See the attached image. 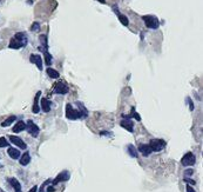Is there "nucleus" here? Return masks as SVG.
<instances>
[{
    "instance_id": "nucleus-6",
    "label": "nucleus",
    "mask_w": 203,
    "mask_h": 192,
    "mask_svg": "<svg viewBox=\"0 0 203 192\" xmlns=\"http://www.w3.org/2000/svg\"><path fill=\"white\" fill-rule=\"evenodd\" d=\"M26 130L28 131V133L34 137V138H37L38 136H39V132H40V129L38 127L37 124H34L32 120H28L26 124Z\"/></svg>"
},
{
    "instance_id": "nucleus-22",
    "label": "nucleus",
    "mask_w": 203,
    "mask_h": 192,
    "mask_svg": "<svg viewBox=\"0 0 203 192\" xmlns=\"http://www.w3.org/2000/svg\"><path fill=\"white\" fill-rule=\"evenodd\" d=\"M15 119H17V117H15V116H11V117H8L6 120H4V121L1 123V126H2V127H7V126L11 125V124H12Z\"/></svg>"
},
{
    "instance_id": "nucleus-3",
    "label": "nucleus",
    "mask_w": 203,
    "mask_h": 192,
    "mask_svg": "<svg viewBox=\"0 0 203 192\" xmlns=\"http://www.w3.org/2000/svg\"><path fill=\"white\" fill-rule=\"evenodd\" d=\"M142 19H143L144 24H146V26L148 27V28L156 30V28H158V26H160V21H158V19H157L156 17H154V15H143Z\"/></svg>"
},
{
    "instance_id": "nucleus-16",
    "label": "nucleus",
    "mask_w": 203,
    "mask_h": 192,
    "mask_svg": "<svg viewBox=\"0 0 203 192\" xmlns=\"http://www.w3.org/2000/svg\"><path fill=\"white\" fill-rule=\"evenodd\" d=\"M7 153H8V156H10L12 159H19L20 158V151L18 150V149H14V147H8Z\"/></svg>"
},
{
    "instance_id": "nucleus-24",
    "label": "nucleus",
    "mask_w": 203,
    "mask_h": 192,
    "mask_svg": "<svg viewBox=\"0 0 203 192\" xmlns=\"http://www.w3.org/2000/svg\"><path fill=\"white\" fill-rule=\"evenodd\" d=\"M10 146V143L7 141V139L5 137H0V149L2 147H8Z\"/></svg>"
},
{
    "instance_id": "nucleus-23",
    "label": "nucleus",
    "mask_w": 203,
    "mask_h": 192,
    "mask_svg": "<svg viewBox=\"0 0 203 192\" xmlns=\"http://www.w3.org/2000/svg\"><path fill=\"white\" fill-rule=\"evenodd\" d=\"M118 14V17H119V20H120V22L123 25V26H128V24H129V21H128V18L126 17V15H123V14H121V13H116Z\"/></svg>"
},
{
    "instance_id": "nucleus-4",
    "label": "nucleus",
    "mask_w": 203,
    "mask_h": 192,
    "mask_svg": "<svg viewBox=\"0 0 203 192\" xmlns=\"http://www.w3.org/2000/svg\"><path fill=\"white\" fill-rule=\"evenodd\" d=\"M148 145L150 146L153 152H160V151H162L164 147H166V141H164L163 139L155 138V139H151L150 143H149Z\"/></svg>"
},
{
    "instance_id": "nucleus-25",
    "label": "nucleus",
    "mask_w": 203,
    "mask_h": 192,
    "mask_svg": "<svg viewBox=\"0 0 203 192\" xmlns=\"http://www.w3.org/2000/svg\"><path fill=\"white\" fill-rule=\"evenodd\" d=\"M44 54H45V63H46L47 65H49V64H51V61H52V55L48 53L47 50L44 51Z\"/></svg>"
},
{
    "instance_id": "nucleus-17",
    "label": "nucleus",
    "mask_w": 203,
    "mask_h": 192,
    "mask_svg": "<svg viewBox=\"0 0 203 192\" xmlns=\"http://www.w3.org/2000/svg\"><path fill=\"white\" fill-rule=\"evenodd\" d=\"M20 165L22 166H26L29 164V161H31V156H29V153L28 152H25L22 156H20Z\"/></svg>"
},
{
    "instance_id": "nucleus-26",
    "label": "nucleus",
    "mask_w": 203,
    "mask_h": 192,
    "mask_svg": "<svg viewBox=\"0 0 203 192\" xmlns=\"http://www.w3.org/2000/svg\"><path fill=\"white\" fill-rule=\"evenodd\" d=\"M40 41H41V44H42V46H44V51L47 50V37L44 34V35H40Z\"/></svg>"
},
{
    "instance_id": "nucleus-27",
    "label": "nucleus",
    "mask_w": 203,
    "mask_h": 192,
    "mask_svg": "<svg viewBox=\"0 0 203 192\" xmlns=\"http://www.w3.org/2000/svg\"><path fill=\"white\" fill-rule=\"evenodd\" d=\"M51 182H52L51 179H48V180H46V182H45V183H44V184L41 185V187H40V192H45V187H46V186L48 185V184H49Z\"/></svg>"
},
{
    "instance_id": "nucleus-19",
    "label": "nucleus",
    "mask_w": 203,
    "mask_h": 192,
    "mask_svg": "<svg viewBox=\"0 0 203 192\" xmlns=\"http://www.w3.org/2000/svg\"><path fill=\"white\" fill-rule=\"evenodd\" d=\"M127 152L129 153V156L133 157V158H138V151H136V147L134 145L129 144L127 146Z\"/></svg>"
},
{
    "instance_id": "nucleus-5",
    "label": "nucleus",
    "mask_w": 203,
    "mask_h": 192,
    "mask_svg": "<svg viewBox=\"0 0 203 192\" xmlns=\"http://www.w3.org/2000/svg\"><path fill=\"white\" fill-rule=\"evenodd\" d=\"M196 163V157L193 152H187L181 159V164L183 166H193Z\"/></svg>"
},
{
    "instance_id": "nucleus-1",
    "label": "nucleus",
    "mask_w": 203,
    "mask_h": 192,
    "mask_svg": "<svg viewBox=\"0 0 203 192\" xmlns=\"http://www.w3.org/2000/svg\"><path fill=\"white\" fill-rule=\"evenodd\" d=\"M79 105L81 107V110H75L73 108V106L71 104H67L66 106V117L71 120H76L81 119V118H86L88 116V112L86 110V107L82 104L79 103Z\"/></svg>"
},
{
    "instance_id": "nucleus-30",
    "label": "nucleus",
    "mask_w": 203,
    "mask_h": 192,
    "mask_svg": "<svg viewBox=\"0 0 203 192\" xmlns=\"http://www.w3.org/2000/svg\"><path fill=\"white\" fill-rule=\"evenodd\" d=\"M187 101H188V104H189L190 111H194V104H193V101H191V99H190L189 97L187 98Z\"/></svg>"
},
{
    "instance_id": "nucleus-9",
    "label": "nucleus",
    "mask_w": 203,
    "mask_h": 192,
    "mask_svg": "<svg viewBox=\"0 0 203 192\" xmlns=\"http://www.w3.org/2000/svg\"><path fill=\"white\" fill-rule=\"evenodd\" d=\"M69 172L68 171H62L61 173H59V176L57 177V178L54 179V180H52L51 183H52V185H57L58 183H60V182H66V180H68L69 179Z\"/></svg>"
},
{
    "instance_id": "nucleus-7",
    "label": "nucleus",
    "mask_w": 203,
    "mask_h": 192,
    "mask_svg": "<svg viewBox=\"0 0 203 192\" xmlns=\"http://www.w3.org/2000/svg\"><path fill=\"white\" fill-rule=\"evenodd\" d=\"M68 91H69V88L64 81L57 83V85L54 86V90H53V92L57 93V94H66V93H68Z\"/></svg>"
},
{
    "instance_id": "nucleus-32",
    "label": "nucleus",
    "mask_w": 203,
    "mask_h": 192,
    "mask_svg": "<svg viewBox=\"0 0 203 192\" xmlns=\"http://www.w3.org/2000/svg\"><path fill=\"white\" fill-rule=\"evenodd\" d=\"M185 189H187V192H196L190 185H187V187H185Z\"/></svg>"
},
{
    "instance_id": "nucleus-36",
    "label": "nucleus",
    "mask_w": 203,
    "mask_h": 192,
    "mask_svg": "<svg viewBox=\"0 0 203 192\" xmlns=\"http://www.w3.org/2000/svg\"><path fill=\"white\" fill-rule=\"evenodd\" d=\"M0 167H1V164H0Z\"/></svg>"
},
{
    "instance_id": "nucleus-33",
    "label": "nucleus",
    "mask_w": 203,
    "mask_h": 192,
    "mask_svg": "<svg viewBox=\"0 0 203 192\" xmlns=\"http://www.w3.org/2000/svg\"><path fill=\"white\" fill-rule=\"evenodd\" d=\"M28 192H38V186H33Z\"/></svg>"
},
{
    "instance_id": "nucleus-13",
    "label": "nucleus",
    "mask_w": 203,
    "mask_h": 192,
    "mask_svg": "<svg viewBox=\"0 0 203 192\" xmlns=\"http://www.w3.org/2000/svg\"><path fill=\"white\" fill-rule=\"evenodd\" d=\"M139 151L142 153V156H144V157H148V156L153 152L150 146L148 145V144H140V145H139Z\"/></svg>"
},
{
    "instance_id": "nucleus-14",
    "label": "nucleus",
    "mask_w": 203,
    "mask_h": 192,
    "mask_svg": "<svg viewBox=\"0 0 203 192\" xmlns=\"http://www.w3.org/2000/svg\"><path fill=\"white\" fill-rule=\"evenodd\" d=\"M24 130H26V123L22 121V120H19V121L13 126V129H12V131H13L14 133H19V132H21V131H24Z\"/></svg>"
},
{
    "instance_id": "nucleus-10",
    "label": "nucleus",
    "mask_w": 203,
    "mask_h": 192,
    "mask_svg": "<svg viewBox=\"0 0 203 192\" xmlns=\"http://www.w3.org/2000/svg\"><path fill=\"white\" fill-rule=\"evenodd\" d=\"M40 96H41V92L38 91L35 97H34V100H33V106H32V112L38 114L40 111V106H39V99H40Z\"/></svg>"
},
{
    "instance_id": "nucleus-8",
    "label": "nucleus",
    "mask_w": 203,
    "mask_h": 192,
    "mask_svg": "<svg viewBox=\"0 0 203 192\" xmlns=\"http://www.w3.org/2000/svg\"><path fill=\"white\" fill-rule=\"evenodd\" d=\"M8 138H10V141H11L12 144H14L15 146H18V147L21 149V150H26L27 149L26 143L21 139L20 137H17V136H10Z\"/></svg>"
},
{
    "instance_id": "nucleus-12",
    "label": "nucleus",
    "mask_w": 203,
    "mask_h": 192,
    "mask_svg": "<svg viewBox=\"0 0 203 192\" xmlns=\"http://www.w3.org/2000/svg\"><path fill=\"white\" fill-rule=\"evenodd\" d=\"M120 125L122 126L123 129H126L128 132H134V123L131 119H123L121 120Z\"/></svg>"
},
{
    "instance_id": "nucleus-35",
    "label": "nucleus",
    "mask_w": 203,
    "mask_h": 192,
    "mask_svg": "<svg viewBox=\"0 0 203 192\" xmlns=\"http://www.w3.org/2000/svg\"><path fill=\"white\" fill-rule=\"evenodd\" d=\"M0 192H5V191H4V190H2V189H0Z\"/></svg>"
},
{
    "instance_id": "nucleus-31",
    "label": "nucleus",
    "mask_w": 203,
    "mask_h": 192,
    "mask_svg": "<svg viewBox=\"0 0 203 192\" xmlns=\"http://www.w3.org/2000/svg\"><path fill=\"white\" fill-rule=\"evenodd\" d=\"M184 182H187V183H189V184H193V185H195V180H193V179L184 178Z\"/></svg>"
},
{
    "instance_id": "nucleus-29",
    "label": "nucleus",
    "mask_w": 203,
    "mask_h": 192,
    "mask_svg": "<svg viewBox=\"0 0 203 192\" xmlns=\"http://www.w3.org/2000/svg\"><path fill=\"white\" fill-rule=\"evenodd\" d=\"M193 173H194V171H193L191 169H188V170L184 171V176H185V177H189V176H191Z\"/></svg>"
},
{
    "instance_id": "nucleus-15",
    "label": "nucleus",
    "mask_w": 203,
    "mask_h": 192,
    "mask_svg": "<svg viewBox=\"0 0 203 192\" xmlns=\"http://www.w3.org/2000/svg\"><path fill=\"white\" fill-rule=\"evenodd\" d=\"M8 183L11 184L15 192H21V184L17 178H8Z\"/></svg>"
},
{
    "instance_id": "nucleus-28",
    "label": "nucleus",
    "mask_w": 203,
    "mask_h": 192,
    "mask_svg": "<svg viewBox=\"0 0 203 192\" xmlns=\"http://www.w3.org/2000/svg\"><path fill=\"white\" fill-rule=\"evenodd\" d=\"M39 28H40L39 22H34V24L32 25V27H31V30H32V31H39Z\"/></svg>"
},
{
    "instance_id": "nucleus-20",
    "label": "nucleus",
    "mask_w": 203,
    "mask_h": 192,
    "mask_svg": "<svg viewBox=\"0 0 203 192\" xmlns=\"http://www.w3.org/2000/svg\"><path fill=\"white\" fill-rule=\"evenodd\" d=\"M46 72H47V74L52 78V79H58V78L60 77V73L58 72V71H55V70L51 68V67H48V68H47Z\"/></svg>"
},
{
    "instance_id": "nucleus-11",
    "label": "nucleus",
    "mask_w": 203,
    "mask_h": 192,
    "mask_svg": "<svg viewBox=\"0 0 203 192\" xmlns=\"http://www.w3.org/2000/svg\"><path fill=\"white\" fill-rule=\"evenodd\" d=\"M29 60H31L32 64H35V65H37V67L39 68L40 71L42 70V58L40 57L39 54H32V55L29 57Z\"/></svg>"
},
{
    "instance_id": "nucleus-18",
    "label": "nucleus",
    "mask_w": 203,
    "mask_h": 192,
    "mask_svg": "<svg viewBox=\"0 0 203 192\" xmlns=\"http://www.w3.org/2000/svg\"><path fill=\"white\" fill-rule=\"evenodd\" d=\"M40 103H41V108L44 110V112H49L51 111V101L49 100H47L46 98H42L40 100Z\"/></svg>"
},
{
    "instance_id": "nucleus-2",
    "label": "nucleus",
    "mask_w": 203,
    "mask_h": 192,
    "mask_svg": "<svg viewBox=\"0 0 203 192\" xmlns=\"http://www.w3.org/2000/svg\"><path fill=\"white\" fill-rule=\"evenodd\" d=\"M28 43V38H27L26 33L24 32H19L14 35L13 38L10 41V48H14V50H19L21 47H25Z\"/></svg>"
},
{
    "instance_id": "nucleus-21",
    "label": "nucleus",
    "mask_w": 203,
    "mask_h": 192,
    "mask_svg": "<svg viewBox=\"0 0 203 192\" xmlns=\"http://www.w3.org/2000/svg\"><path fill=\"white\" fill-rule=\"evenodd\" d=\"M131 118H134V119H136L138 121H140V120H141V117H140V114L135 112V108H134V107L131 108V114H129V116H127V117H125V119H131Z\"/></svg>"
},
{
    "instance_id": "nucleus-34",
    "label": "nucleus",
    "mask_w": 203,
    "mask_h": 192,
    "mask_svg": "<svg viewBox=\"0 0 203 192\" xmlns=\"http://www.w3.org/2000/svg\"><path fill=\"white\" fill-rule=\"evenodd\" d=\"M99 1H100V2H102V4H105V2H106L105 0H99Z\"/></svg>"
}]
</instances>
